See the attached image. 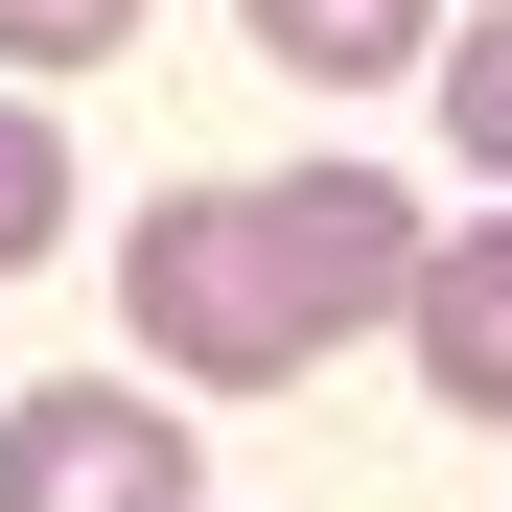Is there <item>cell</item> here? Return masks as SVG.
<instances>
[{
	"label": "cell",
	"mask_w": 512,
	"mask_h": 512,
	"mask_svg": "<svg viewBox=\"0 0 512 512\" xmlns=\"http://www.w3.org/2000/svg\"><path fill=\"white\" fill-rule=\"evenodd\" d=\"M396 280H419V187H373V163H280V187H163V210L117 233L140 373H187V396H280L303 350L396 326Z\"/></svg>",
	"instance_id": "obj_1"
},
{
	"label": "cell",
	"mask_w": 512,
	"mask_h": 512,
	"mask_svg": "<svg viewBox=\"0 0 512 512\" xmlns=\"http://www.w3.org/2000/svg\"><path fill=\"white\" fill-rule=\"evenodd\" d=\"M0 512H210V489H187V396L47 373L24 419H0Z\"/></svg>",
	"instance_id": "obj_2"
},
{
	"label": "cell",
	"mask_w": 512,
	"mask_h": 512,
	"mask_svg": "<svg viewBox=\"0 0 512 512\" xmlns=\"http://www.w3.org/2000/svg\"><path fill=\"white\" fill-rule=\"evenodd\" d=\"M396 326H419V396H443V419H512V210L489 233H419Z\"/></svg>",
	"instance_id": "obj_3"
},
{
	"label": "cell",
	"mask_w": 512,
	"mask_h": 512,
	"mask_svg": "<svg viewBox=\"0 0 512 512\" xmlns=\"http://www.w3.org/2000/svg\"><path fill=\"white\" fill-rule=\"evenodd\" d=\"M256 47H280L303 94H396V70L443 47V0H256Z\"/></svg>",
	"instance_id": "obj_4"
},
{
	"label": "cell",
	"mask_w": 512,
	"mask_h": 512,
	"mask_svg": "<svg viewBox=\"0 0 512 512\" xmlns=\"http://www.w3.org/2000/svg\"><path fill=\"white\" fill-rule=\"evenodd\" d=\"M419 94H443V140H466V187H512V0L419 47Z\"/></svg>",
	"instance_id": "obj_5"
},
{
	"label": "cell",
	"mask_w": 512,
	"mask_h": 512,
	"mask_svg": "<svg viewBox=\"0 0 512 512\" xmlns=\"http://www.w3.org/2000/svg\"><path fill=\"white\" fill-rule=\"evenodd\" d=\"M24 256H70V140L0 94V280H24Z\"/></svg>",
	"instance_id": "obj_6"
},
{
	"label": "cell",
	"mask_w": 512,
	"mask_h": 512,
	"mask_svg": "<svg viewBox=\"0 0 512 512\" xmlns=\"http://www.w3.org/2000/svg\"><path fill=\"white\" fill-rule=\"evenodd\" d=\"M140 0H0V70H117Z\"/></svg>",
	"instance_id": "obj_7"
}]
</instances>
